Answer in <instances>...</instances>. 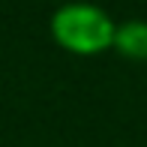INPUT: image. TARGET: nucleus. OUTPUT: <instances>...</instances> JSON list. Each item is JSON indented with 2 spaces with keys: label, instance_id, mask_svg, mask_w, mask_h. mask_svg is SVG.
<instances>
[{
  "label": "nucleus",
  "instance_id": "nucleus-1",
  "mask_svg": "<svg viewBox=\"0 0 147 147\" xmlns=\"http://www.w3.org/2000/svg\"><path fill=\"white\" fill-rule=\"evenodd\" d=\"M51 39L75 57H96L114 45V18L93 3H63L48 21Z\"/></svg>",
  "mask_w": 147,
  "mask_h": 147
},
{
  "label": "nucleus",
  "instance_id": "nucleus-2",
  "mask_svg": "<svg viewBox=\"0 0 147 147\" xmlns=\"http://www.w3.org/2000/svg\"><path fill=\"white\" fill-rule=\"evenodd\" d=\"M111 48H114L120 57H126V60L144 63V60H147V21L132 18V21L117 24L114 45H111Z\"/></svg>",
  "mask_w": 147,
  "mask_h": 147
}]
</instances>
